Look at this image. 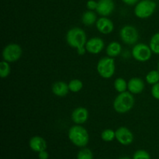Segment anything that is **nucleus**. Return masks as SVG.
Returning a JSON list of instances; mask_svg holds the SVG:
<instances>
[{
  "instance_id": "obj_24",
  "label": "nucleus",
  "mask_w": 159,
  "mask_h": 159,
  "mask_svg": "<svg viewBox=\"0 0 159 159\" xmlns=\"http://www.w3.org/2000/svg\"><path fill=\"white\" fill-rule=\"evenodd\" d=\"M10 63L6 61H2L0 62V77L5 79L8 77L11 72V67Z\"/></svg>"
},
{
  "instance_id": "obj_3",
  "label": "nucleus",
  "mask_w": 159,
  "mask_h": 159,
  "mask_svg": "<svg viewBox=\"0 0 159 159\" xmlns=\"http://www.w3.org/2000/svg\"><path fill=\"white\" fill-rule=\"evenodd\" d=\"M68 136L70 141L79 148L85 147L89 141V132L83 126L79 124H75L70 127Z\"/></svg>"
},
{
  "instance_id": "obj_19",
  "label": "nucleus",
  "mask_w": 159,
  "mask_h": 159,
  "mask_svg": "<svg viewBox=\"0 0 159 159\" xmlns=\"http://www.w3.org/2000/svg\"><path fill=\"white\" fill-rule=\"evenodd\" d=\"M113 86L118 93H124L127 90V82L123 78H117L113 82Z\"/></svg>"
},
{
  "instance_id": "obj_25",
  "label": "nucleus",
  "mask_w": 159,
  "mask_h": 159,
  "mask_svg": "<svg viewBox=\"0 0 159 159\" xmlns=\"http://www.w3.org/2000/svg\"><path fill=\"white\" fill-rule=\"evenodd\" d=\"M77 159H93V154L89 148H82L79 152Z\"/></svg>"
},
{
  "instance_id": "obj_17",
  "label": "nucleus",
  "mask_w": 159,
  "mask_h": 159,
  "mask_svg": "<svg viewBox=\"0 0 159 159\" xmlns=\"http://www.w3.org/2000/svg\"><path fill=\"white\" fill-rule=\"evenodd\" d=\"M122 52V46L117 41H112L106 48V53L110 57H118Z\"/></svg>"
},
{
  "instance_id": "obj_20",
  "label": "nucleus",
  "mask_w": 159,
  "mask_h": 159,
  "mask_svg": "<svg viewBox=\"0 0 159 159\" xmlns=\"http://www.w3.org/2000/svg\"><path fill=\"white\" fill-rule=\"evenodd\" d=\"M145 80L149 85H155L159 82V71L158 70H152L145 76Z\"/></svg>"
},
{
  "instance_id": "obj_16",
  "label": "nucleus",
  "mask_w": 159,
  "mask_h": 159,
  "mask_svg": "<svg viewBox=\"0 0 159 159\" xmlns=\"http://www.w3.org/2000/svg\"><path fill=\"white\" fill-rule=\"evenodd\" d=\"M51 90H52L53 94L58 97H64L67 96L70 92L68 84L62 81H57L54 82L51 87Z\"/></svg>"
},
{
  "instance_id": "obj_12",
  "label": "nucleus",
  "mask_w": 159,
  "mask_h": 159,
  "mask_svg": "<svg viewBox=\"0 0 159 159\" xmlns=\"http://www.w3.org/2000/svg\"><path fill=\"white\" fill-rule=\"evenodd\" d=\"M96 27L101 34H110L114 30V24L113 21L107 16H102L96 21Z\"/></svg>"
},
{
  "instance_id": "obj_26",
  "label": "nucleus",
  "mask_w": 159,
  "mask_h": 159,
  "mask_svg": "<svg viewBox=\"0 0 159 159\" xmlns=\"http://www.w3.org/2000/svg\"><path fill=\"white\" fill-rule=\"evenodd\" d=\"M133 159H151V156L146 151L138 150L134 154Z\"/></svg>"
},
{
  "instance_id": "obj_18",
  "label": "nucleus",
  "mask_w": 159,
  "mask_h": 159,
  "mask_svg": "<svg viewBox=\"0 0 159 159\" xmlns=\"http://www.w3.org/2000/svg\"><path fill=\"white\" fill-rule=\"evenodd\" d=\"M97 16L93 11H85L82 16V22L85 26H91L96 24L97 21Z\"/></svg>"
},
{
  "instance_id": "obj_27",
  "label": "nucleus",
  "mask_w": 159,
  "mask_h": 159,
  "mask_svg": "<svg viewBox=\"0 0 159 159\" xmlns=\"http://www.w3.org/2000/svg\"><path fill=\"white\" fill-rule=\"evenodd\" d=\"M152 96L157 100H159V82L152 85V89H151Z\"/></svg>"
},
{
  "instance_id": "obj_11",
  "label": "nucleus",
  "mask_w": 159,
  "mask_h": 159,
  "mask_svg": "<svg viewBox=\"0 0 159 159\" xmlns=\"http://www.w3.org/2000/svg\"><path fill=\"white\" fill-rule=\"evenodd\" d=\"M89 116V114L88 110L85 107H79L73 110L71 115V118L75 124L82 125L87 122Z\"/></svg>"
},
{
  "instance_id": "obj_23",
  "label": "nucleus",
  "mask_w": 159,
  "mask_h": 159,
  "mask_svg": "<svg viewBox=\"0 0 159 159\" xmlns=\"http://www.w3.org/2000/svg\"><path fill=\"white\" fill-rule=\"evenodd\" d=\"M101 138L105 142H111L116 139V132L112 129H105L101 133Z\"/></svg>"
},
{
  "instance_id": "obj_22",
  "label": "nucleus",
  "mask_w": 159,
  "mask_h": 159,
  "mask_svg": "<svg viewBox=\"0 0 159 159\" xmlns=\"http://www.w3.org/2000/svg\"><path fill=\"white\" fill-rule=\"evenodd\" d=\"M149 46L154 54H159V32L155 34L151 37Z\"/></svg>"
},
{
  "instance_id": "obj_9",
  "label": "nucleus",
  "mask_w": 159,
  "mask_h": 159,
  "mask_svg": "<svg viewBox=\"0 0 159 159\" xmlns=\"http://www.w3.org/2000/svg\"><path fill=\"white\" fill-rule=\"evenodd\" d=\"M105 48L104 40L100 37H92L87 40L85 43V49L87 52L92 54H98L102 52Z\"/></svg>"
},
{
  "instance_id": "obj_14",
  "label": "nucleus",
  "mask_w": 159,
  "mask_h": 159,
  "mask_svg": "<svg viewBox=\"0 0 159 159\" xmlns=\"http://www.w3.org/2000/svg\"><path fill=\"white\" fill-rule=\"evenodd\" d=\"M144 88H145L144 82L141 78H131L127 82V90L133 95L141 94V93H143Z\"/></svg>"
},
{
  "instance_id": "obj_13",
  "label": "nucleus",
  "mask_w": 159,
  "mask_h": 159,
  "mask_svg": "<svg viewBox=\"0 0 159 159\" xmlns=\"http://www.w3.org/2000/svg\"><path fill=\"white\" fill-rule=\"evenodd\" d=\"M115 8L113 0H99L96 12L101 16H108L113 12Z\"/></svg>"
},
{
  "instance_id": "obj_4",
  "label": "nucleus",
  "mask_w": 159,
  "mask_h": 159,
  "mask_svg": "<svg viewBox=\"0 0 159 159\" xmlns=\"http://www.w3.org/2000/svg\"><path fill=\"white\" fill-rule=\"evenodd\" d=\"M96 71L102 79H108L113 77L116 71V63L114 58L107 56L99 59L96 65Z\"/></svg>"
},
{
  "instance_id": "obj_5",
  "label": "nucleus",
  "mask_w": 159,
  "mask_h": 159,
  "mask_svg": "<svg viewBox=\"0 0 159 159\" xmlns=\"http://www.w3.org/2000/svg\"><path fill=\"white\" fill-rule=\"evenodd\" d=\"M156 3L152 0H141L134 7V15L138 18L148 19L152 16L156 9Z\"/></svg>"
},
{
  "instance_id": "obj_2",
  "label": "nucleus",
  "mask_w": 159,
  "mask_h": 159,
  "mask_svg": "<svg viewBox=\"0 0 159 159\" xmlns=\"http://www.w3.org/2000/svg\"><path fill=\"white\" fill-rule=\"evenodd\" d=\"M87 40L85 30L80 27L71 28L66 34L67 43L71 48H75L76 51L85 48Z\"/></svg>"
},
{
  "instance_id": "obj_31",
  "label": "nucleus",
  "mask_w": 159,
  "mask_h": 159,
  "mask_svg": "<svg viewBox=\"0 0 159 159\" xmlns=\"http://www.w3.org/2000/svg\"><path fill=\"white\" fill-rule=\"evenodd\" d=\"M119 159H130V158H128V157H123V158H120Z\"/></svg>"
},
{
  "instance_id": "obj_7",
  "label": "nucleus",
  "mask_w": 159,
  "mask_h": 159,
  "mask_svg": "<svg viewBox=\"0 0 159 159\" xmlns=\"http://www.w3.org/2000/svg\"><path fill=\"white\" fill-rule=\"evenodd\" d=\"M152 52L150 46L143 43H137L134 45L131 51V55L134 60L139 62H146L152 57Z\"/></svg>"
},
{
  "instance_id": "obj_32",
  "label": "nucleus",
  "mask_w": 159,
  "mask_h": 159,
  "mask_svg": "<svg viewBox=\"0 0 159 159\" xmlns=\"http://www.w3.org/2000/svg\"><path fill=\"white\" fill-rule=\"evenodd\" d=\"M158 71H159V62L158 63Z\"/></svg>"
},
{
  "instance_id": "obj_28",
  "label": "nucleus",
  "mask_w": 159,
  "mask_h": 159,
  "mask_svg": "<svg viewBox=\"0 0 159 159\" xmlns=\"http://www.w3.org/2000/svg\"><path fill=\"white\" fill-rule=\"evenodd\" d=\"M98 6V2L95 1V0H89L86 3V7L88 8L89 10H96Z\"/></svg>"
},
{
  "instance_id": "obj_1",
  "label": "nucleus",
  "mask_w": 159,
  "mask_h": 159,
  "mask_svg": "<svg viewBox=\"0 0 159 159\" xmlns=\"http://www.w3.org/2000/svg\"><path fill=\"white\" fill-rule=\"evenodd\" d=\"M135 103L134 95L130 92L119 93L113 100V107L115 111L120 114L127 113L133 109Z\"/></svg>"
},
{
  "instance_id": "obj_10",
  "label": "nucleus",
  "mask_w": 159,
  "mask_h": 159,
  "mask_svg": "<svg viewBox=\"0 0 159 159\" xmlns=\"http://www.w3.org/2000/svg\"><path fill=\"white\" fill-rule=\"evenodd\" d=\"M116 139L123 145H129L134 141V134L130 129L126 127H120L115 130Z\"/></svg>"
},
{
  "instance_id": "obj_8",
  "label": "nucleus",
  "mask_w": 159,
  "mask_h": 159,
  "mask_svg": "<svg viewBox=\"0 0 159 159\" xmlns=\"http://www.w3.org/2000/svg\"><path fill=\"white\" fill-rule=\"evenodd\" d=\"M120 37L125 44L134 45L139 39V33L134 26L126 25L120 30Z\"/></svg>"
},
{
  "instance_id": "obj_15",
  "label": "nucleus",
  "mask_w": 159,
  "mask_h": 159,
  "mask_svg": "<svg viewBox=\"0 0 159 159\" xmlns=\"http://www.w3.org/2000/svg\"><path fill=\"white\" fill-rule=\"evenodd\" d=\"M29 146L31 150L35 152H40L47 149V142L42 137L34 136L29 141Z\"/></svg>"
},
{
  "instance_id": "obj_30",
  "label": "nucleus",
  "mask_w": 159,
  "mask_h": 159,
  "mask_svg": "<svg viewBox=\"0 0 159 159\" xmlns=\"http://www.w3.org/2000/svg\"><path fill=\"white\" fill-rule=\"evenodd\" d=\"M139 0H122V2L125 4L128 5V6H134V5H136L138 2Z\"/></svg>"
},
{
  "instance_id": "obj_6",
  "label": "nucleus",
  "mask_w": 159,
  "mask_h": 159,
  "mask_svg": "<svg viewBox=\"0 0 159 159\" xmlns=\"http://www.w3.org/2000/svg\"><path fill=\"white\" fill-rule=\"evenodd\" d=\"M23 54V49L18 43H11L6 45L2 50V56L3 60L9 63L18 61Z\"/></svg>"
},
{
  "instance_id": "obj_21",
  "label": "nucleus",
  "mask_w": 159,
  "mask_h": 159,
  "mask_svg": "<svg viewBox=\"0 0 159 159\" xmlns=\"http://www.w3.org/2000/svg\"><path fill=\"white\" fill-rule=\"evenodd\" d=\"M68 88H69L70 92L71 93H79L83 88V83L81 80L77 79H71L69 82H68Z\"/></svg>"
},
{
  "instance_id": "obj_29",
  "label": "nucleus",
  "mask_w": 159,
  "mask_h": 159,
  "mask_svg": "<svg viewBox=\"0 0 159 159\" xmlns=\"http://www.w3.org/2000/svg\"><path fill=\"white\" fill-rule=\"evenodd\" d=\"M38 157L40 159H48V158H49V155H48V152H46V150H44L39 152Z\"/></svg>"
}]
</instances>
